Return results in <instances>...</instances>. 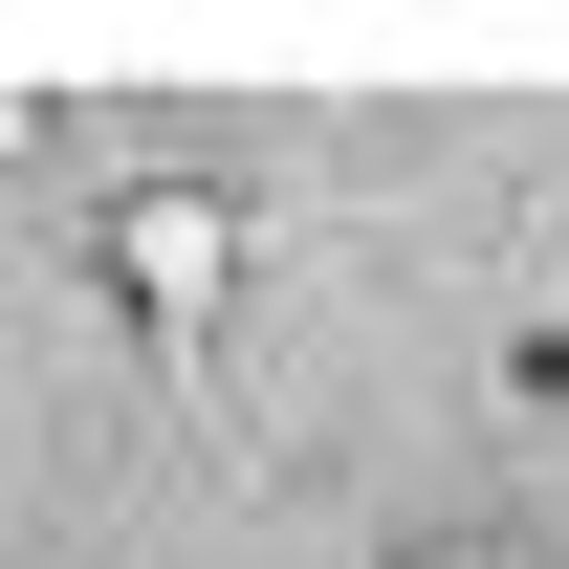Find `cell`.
<instances>
[{
  "label": "cell",
  "instance_id": "cell-1",
  "mask_svg": "<svg viewBox=\"0 0 569 569\" xmlns=\"http://www.w3.org/2000/svg\"><path fill=\"white\" fill-rule=\"evenodd\" d=\"M110 284H132L153 329H198L219 284H241V219L219 198H110Z\"/></svg>",
  "mask_w": 569,
  "mask_h": 569
}]
</instances>
